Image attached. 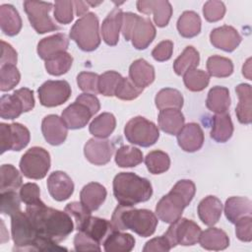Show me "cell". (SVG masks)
I'll return each instance as SVG.
<instances>
[{"instance_id":"cell-1","label":"cell","mask_w":252,"mask_h":252,"mask_svg":"<svg viewBox=\"0 0 252 252\" xmlns=\"http://www.w3.org/2000/svg\"><path fill=\"white\" fill-rule=\"evenodd\" d=\"M25 212L31 218L40 236L57 243L66 239L74 229L73 220L68 213L46 207L45 204L27 206Z\"/></svg>"},{"instance_id":"cell-2","label":"cell","mask_w":252,"mask_h":252,"mask_svg":"<svg viewBox=\"0 0 252 252\" xmlns=\"http://www.w3.org/2000/svg\"><path fill=\"white\" fill-rule=\"evenodd\" d=\"M11 232L16 251H52L54 242L39 235L31 218L21 210L11 216Z\"/></svg>"},{"instance_id":"cell-3","label":"cell","mask_w":252,"mask_h":252,"mask_svg":"<svg viewBox=\"0 0 252 252\" xmlns=\"http://www.w3.org/2000/svg\"><path fill=\"white\" fill-rule=\"evenodd\" d=\"M196 192L193 181L182 179L177 181L172 189L158 202L156 214L158 218L166 222L172 223L181 218L183 210L191 203Z\"/></svg>"},{"instance_id":"cell-4","label":"cell","mask_w":252,"mask_h":252,"mask_svg":"<svg viewBox=\"0 0 252 252\" xmlns=\"http://www.w3.org/2000/svg\"><path fill=\"white\" fill-rule=\"evenodd\" d=\"M110 222L115 230L131 229L142 237H149L156 231L158 218L147 209L118 205L113 211Z\"/></svg>"},{"instance_id":"cell-5","label":"cell","mask_w":252,"mask_h":252,"mask_svg":"<svg viewBox=\"0 0 252 252\" xmlns=\"http://www.w3.org/2000/svg\"><path fill=\"white\" fill-rule=\"evenodd\" d=\"M113 195L119 205L133 207L153 195L151 182L133 172H120L113 179Z\"/></svg>"},{"instance_id":"cell-6","label":"cell","mask_w":252,"mask_h":252,"mask_svg":"<svg viewBox=\"0 0 252 252\" xmlns=\"http://www.w3.org/2000/svg\"><path fill=\"white\" fill-rule=\"evenodd\" d=\"M70 37L83 51H94L100 44L98 18L89 12L76 21L70 31Z\"/></svg>"},{"instance_id":"cell-7","label":"cell","mask_w":252,"mask_h":252,"mask_svg":"<svg viewBox=\"0 0 252 252\" xmlns=\"http://www.w3.org/2000/svg\"><path fill=\"white\" fill-rule=\"evenodd\" d=\"M33 107V92L28 88H21L12 94H3L0 98V116L3 119H15Z\"/></svg>"},{"instance_id":"cell-8","label":"cell","mask_w":252,"mask_h":252,"mask_svg":"<svg viewBox=\"0 0 252 252\" xmlns=\"http://www.w3.org/2000/svg\"><path fill=\"white\" fill-rule=\"evenodd\" d=\"M124 135L128 142L141 147H150L159 138L156 124L143 116L131 118L124 127Z\"/></svg>"},{"instance_id":"cell-9","label":"cell","mask_w":252,"mask_h":252,"mask_svg":"<svg viewBox=\"0 0 252 252\" xmlns=\"http://www.w3.org/2000/svg\"><path fill=\"white\" fill-rule=\"evenodd\" d=\"M50 168V155L41 147L29 149L20 160V169L30 179H42Z\"/></svg>"},{"instance_id":"cell-10","label":"cell","mask_w":252,"mask_h":252,"mask_svg":"<svg viewBox=\"0 0 252 252\" xmlns=\"http://www.w3.org/2000/svg\"><path fill=\"white\" fill-rule=\"evenodd\" d=\"M201 233L200 226L191 220L180 218L173 221L163 234L171 248L176 245L191 246L198 242Z\"/></svg>"},{"instance_id":"cell-11","label":"cell","mask_w":252,"mask_h":252,"mask_svg":"<svg viewBox=\"0 0 252 252\" xmlns=\"http://www.w3.org/2000/svg\"><path fill=\"white\" fill-rule=\"evenodd\" d=\"M24 9L31 26L37 33H45L60 29L49 16V12L52 9L51 3L27 0L24 1Z\"/></svg>"},{"instance_id":"cell-12","label":"cell","mask_w":252,"mask_h":252,"mask_svg":"<svg viewBox=\"0 0 252 252\" xmlns=\"http://www.w3.org/2000/svg\"><path fill=\"white\" fill-rule=\"evenodd\" d=\"M31 135L29 129L21 123L0 124V145L1 154L6 151H21L30 142Z\"/></svg>"},{"instance_id":"cell-13","label":"cell","mask_w":252,"mask_h":252,"mask_svg":"<svg viewBox=\"0 0 252 252\" xmlns=\"http://www.w3.org/2000/svg\"><path fill=\"white\" fill-rule=\"evenodd\" d=\"M41 105L55 107L66 102L71 96V87L64 80L46 81L37 90Z\"/></svg>"},{"instance_id":"cell-14","label":"cell","mask_w":252,"mask_h":252,"mask_svg":"<svg viewBox=\"0 0 252 252\" xmlns=\"http://www.w3.org/2000/svg\"><path fill=\"white\" fill-rule=\"evenodd\" d=\"M114 150V145L111 141L92 138L84 147V155L91 163L94 165H104L109 162Z\"/></svg>"},{"instance_id":"cell-15","label":"cell","mask_w":252,"mask_h":252,"mask_svg":"<svg viewBox=\"0 0 252 252\" xmlns=\"http://www.w3.org/2000/svg\"><path fill=\"white\" fill-rule=\"evenodd\" d=\"M136 7L140 13L153 14L154 22L159 28L167 26L172 15V7L166 0H140Z\"/></svg>"},{"instance_id":"cell-16","label":"cell","mask_w":252,"mask_h":252,"mask_svg":"<svg viewBox=\"0 0 252 252\" xmlns=\"http://www.w3.org/2000/svg\"><path fill=\"white\" fill-rule=\"evenodd\" d=\"M41 132L45 141L52 146L63 144L67 138L68 127L61 117L55 114L46 115L41 122Z\"/></svg>"},{"instance_id":"cell-17","label":"cell","mask_w":252,"mask_h":252,"mask_svg":"<svg viewBox=\"0 0 252 252\" xmlns=\"http://www.w3.org/2000/svg\"><path fill=\"white\" fill-rule=\"evenodd\" d=\"M47 189L50 196L56 201H65L74 192V183L64 171H53L47 178Z\"/></svg>"},{"instance_id":"cell-18","label":"cell","mask_w":252,"mask_h":252,"mask_svg":"<svg viewBox=\"0 0 252 252\" xmlns=\"http://www.w3.org/2000/svg\"><path fill=\"white\" fill-rule=\"evenodd\" d=\"M241 35L231 26H221L214 29L210 33L211 43L219 49L226 52L235 50L241 42Z\"/></svg>"},{"instance_id":"cell-19","label":"cell","mask_w":252,"mask_h":252,"mask_svg":"<svg viewBox=\"0 0 252 252\" xmlns=\"http://www.w3.org/2000/svg\"><path fill=\"white\" fill-rule=\"evenodd\" d=\"M176 136L179 147L188 153L200 150L204 144V132L201 126L195 122L184 125Z\"/></svg>"},{"instance_id":"cell-20","label":"cell","mask_w":252,"mask_h":252,"mask_svg":"<svg viewBox=\"0 0 252 252\" xmlns=\"http://www.w3.org/2000/svg\"><path fill=\"white\" fill-rule=\"evenodd\" d=\"M156 28L149 18L138 16L131 32V41L136 49H146L156 37Z\"/></svg>"},{"instance_id":"cell-21","label":"cell","mask_w":252,"mask_h":252,"mask_svg":"<svg viewBox=\"0 0 252 252\" xmlns=\"http://www.w3.org/2000/svg\"><path fill=\"white\" fill-rule=\"evenodd\" d=\"M93 115L88 106L75 100L62 111L61 118L69 129L75 130L85 127Z\"/></svg>"},{"instance_id":"cell-22","label":"cell","mask_w":252,"mask_h":252,"mask_svg":"<svg viewBox=\"0 0 252 252\" xmlns=\"http://www.w3.org/2000/svg\"><path fill=\"white\" fill-rule=\"evenodd\" d=\"M123 12L120 8H114L103 20L100 32L103 41L110 46L116 45L119 40V32L123 23Z\"/></svg>"},{"instance_id":"cell-23","label":"cell","mask_w":252,"mask_h":252,"mask_svg":"<svg viewBox=\"0 0 252 252\" xmlns=\"http://www.w3.org/2000/svg\"><path fill=\"white\" fill-rule=\"evenodd\" d=\"M69 46V39L65 33H56L42 38L37 43V54L43 60L55 56L56 54L66 51Z\"/></svg>"},{"instance_id":"cell-24","label":"cell","mask_w":252,"mask_h":252,"mask_svg":"<svg viewBox=\"0 0 252 252\" xmlns=\"http://www.w3.org/2000/svg\"><path fill=\"white\" fill-rule=\"evenodd\" d=\"M198 216L203 223L209 226L215 225L222 213V204L220 199L215 196L205 197L198 205Z\"/></svg>"},{"instance_id":"cell-25","label":"cell","mask_w":252,"mask_h":252,"mask_svg":"<svg viewBox=\"0 0 252 252\" xmlns=\"http://www.w3.org/2000/svg\"><path fill=\"white\" fill-rule=\"evenodd\" d=\"M106 189L97 182H90L80 192L81 203L91 212L97 210L106 198Z\"/></svg>"},{"instance_id":"cell-26","label":"cell","mask_w":252,"mask_h":252,"mask_svg":"<svg viewBox=\"0 0 252 252\" xmlns=\"http://www.w3.org/2000/svg\"><path fill=\"white\" fill-rule=\"evenodd\" d=\"M129 79L137 87L145 89L155 81V68L145 59H137L129 67Z\"/></svg>"},{"instance_id":"cell-27","label":"cell","mask_w":252,"mask_h":252,"mask_svg":"<svg viewBox=\"0 0 252 252\" xmlns=\"http://www.w3.org/2000/svg\"><path fill=\"white\" fill-rule=\"evenodd\" d=\"M239 101L235 108L238 121L241 124H250L252 121V90L249 84H239L235 88Z\"/></svg>"},{"instance_id":"cell-28","label":"cell","mask_w":252,"mask_h":252,"mask_svg":"<svg viewBox=\"0 0 252 252\" xmlns=\"http://www.w3.org/2000/svg\"><path fill=\"white\" fill-rule=\"evenodd\" d=\"M112 230L115 229L109 220L91 216L79 231L84 232L100 245Z\"/></svg>"},{"instance_id":"cell-29","label":"cell","mask_w":252,"mask_h":252,"mask_svg":"<svg viewBox=\"0 0 252 252\" xmlns=\"http://www.w3.org/2000/svg\"><path fill=\"white\" fill-rule=\"evenodd\" d=\"M0 27L3 33L14 36L22 29V19L13 5L3 4L0 6Z\"/></svg>"},{"instance_id":"cell-30","label":"cell","mask_w":252,"mask_h":252,"mask_svg":"<svg viewBox=\"0 0 252 252\" xmlns=\"http://www.w3.org/2000/svg\"><path fill=\"white\" fill-rule=\"evenodd\" d=\"M198 242L207 250H223L229 245V238L227 234L220 228L210 227L201 231Z\"/></svg>"},{"instance_id":"cell-31","label":"cell","mask_w":252,"mask_h":252,"mask_svg":"<svg viewBox=\"0 0 252 252\" xmlns=\"http://www.w3.org/2000/svg\"><path fill=\"white\" fill-rule=\"evenodd\" d=\"M158 126L166 134L176 135L184 126L185 118L179 109L167 108L159 111Z\"/></svg>"},{"instance_id":"cell-32","label":"cell","mask_w":252,"mask_h":252,"mask_svg":"<svg viewBox=\"0 0 252 252\" xmlns=\"http://www.w3.org/2000/svg\"><path fill=\"white\" fill-rule=\"evenodd\" d=\"M224 214L231 223H235L239 219L251 216V201L246 197H230L225 201Z\"/></svg>"},{"instance_id":"cell-33","label":"cell","mask_w":252,"mask_h":252,"mask_svg":"<svg viewBox=\"0 0 252 252\" xmlns=\"http://www.w3.org/2000/svg\"><path fill=\"white\" fill-rule=\"evenodd\" d=\"M206 106L209 110L215 112L216 114L227 112L230 106V96L228 89L220 86L213 87L208 93Z\"/></svg>"},{"instance_id":"cell-34","label":"cell","mask_w":252,"mask_h":252,"mask_svg":"<svg viewBox=\"0 0 252 252\" xmlns=\"http://www.w3.org/2000/svg\"><path fill=\"white\" fill-rule=\"evenodd\" d=\"M233 134V124L229 113H219L213 118L210 136L218 143H225Z\"/></svg>"},{"instance_id":"cell-35","label":"cell","mask_w":252,"mask_h":252,"mask_svg":"<svg viewBox=\"0 0 252 252\" xmlns=\"http://www.w3.org/2000/svg\"><path fill=\"white\" fill-rule=\"evenodd\" d=\"M102 244L106 252H129L135 246V238L130 233L112 230Z\"/></svg>"},{"instance_id":"cell-36","label":"cell","mask_w":252,"mask_h":252,"mask_svg":"<svg viewBox=\"0 0 252 252\" xmlns=\"http://www.w3.org/2000/svg\"><path fill=\"white\" fill-rule=\"evenodd\" d=\"M116 119L112 113L103 112L97 115L90 124L89 131L95 138L105 139L114 131Z\"/></svg>"},{"instance_id":"cell-37","label":"cell","mask_w":252,"mask_h":252,"mask_svg":"<svg viewBox=\"0 0 252 252\" xmlns=\"http://www.w3.org/2000/svg\"><path fill=\"white\" fill-rule=\"evenodd\" d=\"M201 19L194 11H185L177 21L178 32L183 37L191 38L201 32Z\"/></svg>"},{"instance_id":"cell-38","label":"cell","mask_w":252,"mask_h":252,"mask_svg":"<svg viewBox=\"0 0 252 252\" xmlns=\"http://www.w3.org/2000/svg\"><path fill=\"white\" fill-rule=\"evenodd\" d=\"M200 62V55L197 49L193 46H187L182 53L175 59L173 63V70L176 75H184L187 71L195 69Z\"/></svg>"},{"instance_id":"cell-39","label":"cell","mask_w":252,"mask_h":252,"mask_svg":"<svg viewBox=\"0 0 252 252\" xmlns=\"http://www.w3.org/2000/svg\"><path fill=\"white\" fill-rule=\"evenodd\" d=\"M155 102L156 106L159 110L167 108L180 109L183 106V96L179 91L171 88H165L157 94Z\"/></svg>"},{"instance_id":"cell-40","label":"cell","mask_w":252,"mask_h":252,"mask_svg":"<svg viewBox=\"0 0 252 252\" xmlns=\"http://www.w3.org/2000/svg\"><path fill=\"white\" fill-rule=\"evenodd\" d=\"M143 161V153L133 146H121L116 150L115 162L119 167L137 166Z\"/></svg>"},{"instance_id":"cell-41","label":"cell","mask_w":252,"mask_h":252,"mask_svg":"<svg viewBox=\"0 0 252 252\" xmlns=\"http://www.w3.org/2000/svg\"><path fill=\"white\" fill-rule=\"evenodd\" d=\"M208 74L217 78H225L232 74L233 63L230 59L220 55H213L207 60Z\"/></svg>"},{"instance_id":"cell-42","label":"cell","mask_w":252,"mask_h":252,"mask_svg":"<svg viewBox=\"0 0 252 252\" xmlns=\"http://www.w3.org/2000/svg\"><path fill=\"white\" fill-rule=\"evenodd\" d=\"M145 163L152 174H160L168 170L170 166L169 156L162 151L150 152L145 158Z\"/></svg>"},{"instance_id":"cell-43","label":"cell","mask_w":252,"mask_h":252,"mask_svg":"<svg viewBox=\"0 0 252 252\" xmlns=\"http://www.w3.org/2000/svg\"><path fill=\"white\" fill-rule=\"evenodd\" d=\"M22 175L12 164H3L0 168V191L15 190L22 186Z\"/></svg>"},{"instance_id":"cell-44","label":"cell","mask_w":252,"mask_h":252,"mask_svg":"<svg viewBox=\"0 0 252 252\" xmlns=\"http://www.w3.org/2000/svg\"><path fill=\"white\" fill-rule=\"evenodd\" d=\"M73 63V57L66 51L60 52L45 61V69L52 76H61L69 71Z\"/></svg>"},{"instance_id":"cell-45","label":"cell","mask_w":252,"mask_h":252,"mask_svg":"<svg viewBox=\"0 0 252 252\" xmlns=\"http://www.w3.org/2000/svg\"><path fill=\"white\" fill-rule=\"evenodd\" d=\"M185 87L191 92H201L210 83V75L200 69H191L183 75Z\"/></svg>"},{"instance_id":"cell-46","label":"cell","mask_w":252,"mask_h":252,"mask_svg":"<svg viewBox=\"0 0 252 252\" xmlns=\"http://www.w3.org/2000/svg\"><path fill=\"white\" fill-rule=\"evenodd\" d=\"M123 77L115 71H106L98 78V93L105 96H113Z\"/></svg>"},{"instance_id":"cell-47","label":"cell","mask_w":252,"mask_h":252,"mask_svg":"<svg viewBox=\"0 0 252 252\" xmlns=\"http://www.w3.org/2000/svg\"><path fill=\"white\" fill-rule=\"evenodd\" d=\"M21 75L16 65H3L0 67V90L8 92L13 90L20 82Z\"/></svg>"},{"instance_id":"cell-48","label":"cell","mask_w":252,"mask_h":252,"mask_svg":"<svg viewBox=\"0 0 252 252\" xmlns=\"http://www.w3.org/2000/svg\"><path fill=\"white\" fill-rule=\"evenodd\" d=\"M21 197L15 190L1 192L0 211L4 215L13 216L21 210Z\"/></svg>"},{"instance_id":"cell-49","label":"cell","mask_w":252,"mask_h":252,"mask_svg":"<svg viewBox=\"0 0 252 252\" xmlns=\"http://www.w3.org/2000/svg\"><path fill=\"white\" fill-rule=\"evenodd\" d=\"M143 91L144 89L137 87L129 78H122L114 95L122 100H133L137 98Z\"/></svg>"},{"instance_id":"cell-50","label":"cell","mask_w":252,"mask_h":252,"mask_svg":"<svg viewBox=\"0 0 252 252\" xmlns=\"http://www.w3.org/2000/svg\"><path fill=\"white\" fill-rule=\"evenodd\" d=\"M65 212L74 219L75 226L78 231L91 217V211H89L81 202H71L67 204L65 207Z\"/></svg>"},{"instance_id":"cell-51","label":"cell","mask_w":252,"mask_h":252,"mask_svg":"<svg viewBox=\"0 0 252 252\" xmlns=\"http://www.w3.org/2000/svg\"><path fill=\"white\" fill-rule=\"evenodd\" d=\"M73 10H74L73 1L59 0L54 2L53 15L55 20L59 24H63V25L70 24L74 19Z\"/></svg>"},{"instance_id":"cell-52","label":"cell","mask_w":252,"mask_h":252,"mask_svg":"<svg viewBox=\"0 0 252 252\" xmlns=\"http://www.w3.org/2000/svg\"><path fill=\"white\" fill-rule=\"evenodd\" d=\"M20 197L22 202L27 206H36L44 204L40 199V190L37 184L35 183H26L21 186Z\"/></svg>"},{"instance_id":"cell-53","label":"cell","mask_w":252,"mask_h":252,"mask_svg":"<svg viewBox=\"0 0 252 252\" xmlns=\"http://www.w3.org/2000/svg\"><path fill=\"white\" fill-rule=\"evenodd\" d=\"M203 14L208 22H218L223 18L225 14V6L221 1H207L203 6Z\"/></svg>"},{"instance_id":"cell-54","label":"cell","mask_w":252,"mask_h":252,"mask_svg":"<svg viewBox=\"0 0 252 252\" xmlns=\"http://www.w3.org/2000/svg\"><path fill=\"white\" fill-rule=\"evenodd\" d=\"M99 76L93 72H81L77 76V84L80 90L85 93L95 94L98 93L97 84Z\"/></svg>"},{"instance_id":"cell-55","label":"cell","mask_w":252,"mask_h":252,"mask_svg":"<svg viewBox=\"0 0 252 252\" xmlns=\"http://www.w3.org/2000/svg\"><path fill=\"white\" fill-rule=\"evenodd\" d=\"M235 234L237 238L243 242L252 240V218L246 216L239 219L235 223Z\"/></svg>"},{"instance_id":"cell-56","label":"cell","mask_w":252,"mask_h":252,"mask_svg":"<svg viewBox=\"0 0 252 252\" xmlns=\"http://www.w3.org/2000/svg\"><path fill=\"white\" fill-rule=\"evenodd\" d=\"M76 251H100L99 244L82 231H78L74 237Z\"/></svg>"},{"instance_id":"cell-57","label":"cell","mask_w":252,"mask_h":252,"mask_svg":"<svg viewBox=\"0 0 252 252\" xmlns=\"http://www.w3.org/2000/svg\"><path fill=\"white\" fill-rule=\"evenodd\" d=\"M173 52V42L171 40H162L158 43L152 51V56L155 60L163 62L170 59Z\"/></svg>"},{"instance_id":"cell-58","label":"cell","mask_w":252,"mask_h":252,"mask_svg":"<svg viewBox=\"0 0 252 252\" xmlns=\"http://www.w3.org/2000/svg\"><path fill=\"white\" fill-rule=\"evenodd\" d=\"M171 249L167 239L164 237V235L158 236V237H155L151 240H149L144 248L143 251L144 252H152V251H169Z\"/></svg>"},{"instance_id":"cell-59","label":"cell","mask_w":252,"mask_h":252,"mask_svg":"<svg viewBox=\"0 0 252 252\" xmlns=\"http://www.w3.org/2000/svg\"><path fill=\"white\" fill-rule=\"evenodd\" d=\"M1 66L3 65H15L17 63V51L12 47L11 44L7 43L4 40H1Z\"/></svg>"},{"instance_id":"cell-60","label":"cell","mask_w":252,"mask_h":252,"mask_svg":"<svg viewBox=\"0 0 252 252\" xmlns=\"http://www.w3.org/2000/svg\"><path fill=\"white\" fill-rule=\"evenodd\" d=\"M76 101H79V102L85 104L86 106H88L94 115L100 108V103H99L98 98L93 94H88V93L81 94L79 96H77Z\"/></svg>"},{"instance_id":"cell-61","label":"cell","mask_w":252,"mask_h":252,"mask_svg":"<svg viewBox=\"0 0 252 252\" xmlns=\"http://www.w3.org/2000/svg\"><path fill=\"white\" fill-rule=\"evenodd\" d=\"M137 18H138V15L131 12H127L123 14V23H122L121 32L126 41L131 39V32Z\"/></svg>"},{"instance_id":"cell-62","label":"cell","mask_w":252,"mask_h":252,"mask_svg":"<svg viewBox=\"0 0 252 252\" xmlns=\"http://www.w3.org/2000/svg\"><path fill=\"white\" fill-rule=\"evenodd\" d=\"M73 6H74V10H75V13L76 15L79 17H83L84 15H86L88 13V4L87 2H84V1H73Z\"/></svg>"},{"instance_id":"cell-63","label":"cell","mask_w":252,"mask_h":252,"mask_svg":"<svg viewBox=\"0 0 252 252\" xmlns=\"http://www.w3.org/2000/svg\"><path fill=\"white\" fill-rule=\"evenodd\" d=\"M242 74L248 80H251V58H248L242 67Z\"/></svg>"}]
</instances>
